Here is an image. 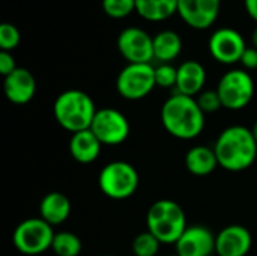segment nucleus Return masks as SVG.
<instances>
[{"label": "nucleus", "mask_w": 257, "mask_h": 256, "mask_svg": "<svg viewBox=\"0 0 257 256\" xmlns=\"http://www.w3.org/2000/svg\"><path fill=\"white\" fill-rule=\"evenodd\" d=\"M206 115L200 110L196 98L173 92L161 107V124L164 130L179 139L193 140L202 134Z\"/></svg>", "instance_id": "nucleus-1"}, {"label": "nucleus", "mask_w": 257, "mask_h": 256, "mask_svg": "<svg viewBox=\"0 0 257 256\" xmlns=\"http://www.w3.org/2000/svg\"><path fill=\"white\" fill-rule=\"evenodd\" d=\"M214 151L220 167L229 172H242L256 161L257 142L250 128L230 125L217 137Z\"/></svg>", "instance_id": "nucleus-2"}, {"label": "nucleus", "mask_w": 257, "mask_h": 256, "mask_svg": "<svg viewBox=\"0 0 257 256\" xmlns=\"http://www.w3.org/2000/svg\"><path fill=\"white\" fill-rule=\"evenodd\" d=\"M96 106L89 94L80 89H68L57 95L53 104L56 122L71 134L89 130L96 115Z\"/></svg>", "instance_id": "nucleus-3"}, {"label": "nucleus", "mask_w": 257, "mask_h": 256, "mask_svg": "<svg viewBox=\"0 0 257 256\" xmlns=\"http://www.w3.org/2000/svg\"><path fill=\"white\" fill-rule=\"evenodd\" d=\"M146 228L161 244H175L188 228L185 211L172 199H158L148 210Z\"/></svg>", "instance_id": "nucleus-4"}, {"label": "nucleus", "mask_w": 257, "mask_h": 256, "mask_svg": "<svg viewBox=\"0 0 257 256\" xmlns=\"http://www.w3.org/2000/svg\"><path fill=\"white\" fill-rule=\"evenodd\" d=\"M139 172L137 169L122 160L110 161L105 164L98 175V186L102 195L113 201H125L134 196L139 189Z\"/></svg>", "instance_id": "nucleus-5"}, {"label": "nucleus", "mask_w": 257, "mask_h": 256, "mask_svg": "<svg viewBox=\"0 0 257 256\" xmlns=\"http://www.w3.org/2000/svg\"><path fill=\"white\" fill-rule=\"evenodd\" d=\"M217 92L223 109L241 110L251 103L256 92V84L248 71L242 68H232L220 77Z\"/></svg>", "instance_id": "nucleus-6"}, {"label": "nucleus", "mask_w": 257, "mask_h": 256, "mask_svg": "<svg viewBox=\"0 0 257 256\" xmlns=\"http://www.w3.org/2000/svg\"><path fill=\"white\" fill-rule=\"evenodd\" d=\"M54 234L53 226L41 217H29L15 228L12 243L20 253L36 256L51 249Z\"/></svg>", "instance_id": "nucleus-7"}, {"label": "nucleus", "mask_w": 257, "mask_h": 256, "mask_svg": "<svg viewBox=\"0 0 257 256\" xmlns=\"http://www.w3.org/2000/svg\"><path fill=\"white\" fill-rule=\"evenodd\" d=\"M155 88V66L152 63H126L116 77V91L128 101L143 100Z\"/></svg>", "instance_id": "nucleus-8"}, {"label": "nucleus", "mask_w": 257, "mask_h": 256, "mask_svg": "<svg viewBox=\"0 0 257 256\" xmlns=\"http://www.w3.org/2000/svg\"><path fill=\"white\" fill-rule=\"evenodd\" d=\"M102 145L116 146L123 143L131 131L126 116L113 107H102L96 110V115L89 128Z\"/></svg>", "instance_id": "nucleus-9"}, {"label": "nucleus", "mask_w": 257, "mask_h": 256, "mask_svg": "<svg viewBox=\"0 0 257 256\" xmlns=\"http://www.w3.org/2000/svg\"><path fill=\"white\" fill-rule=\"evenodd\" d=\"M247 47L242 33L233 27H220L214 30L208 39L211 57L223 65L239 63Z\"/></svg>", "instance_id": "nucleus-10"}, {"label": "nucleus", "mask_w": 257, "mask_h": 256, "mask_svg": "<svg viewBox=\"0 0 257 256\" xmlns=\"http://www.w3.org/2000/svg\"><path fill=\"white\" fill-rule=\"evenodd\" d=\"M116 45L128 63H151L154 60V36L142 27H125L117 35Z\"/></svg>", "instance_id": "nucleus-11"}, {"label": "nucleus", "mask_w": 257, "mask_h": 256, "mask_svg": "<svg viewBox=\"0 0 257 256\" xmlns=\"http://www.w3.org/2000/svg\"><path fill=\"white\" fill-rule=\"evenodd\" d=\"M221 0H178L179 18L194 30H206L215 24Z\"/></svg>", "instance_id": "nucleus-12"}, {"label": "nucleus", "mask_w": 257, "mask_h": 256, "mask_svg": "<svg viewBox=\"0 0 257 256\" xmlns=\"http://www.w3.org/2000/svg\"><path fill=\"white\" fill-rule=\"evenodd\" d=\"M215 237L211 229L202 225L188 226L175 243L176 255L211 256L215 252Z\"/></svg>", "instance_id": "nucleus-13"}, {"label": "nucleus", "mask_w": 257, "mask_h": 256, "mask_svg": "<svg viewBox=\"0 0 257 256\" xmlns=\"http://www.w3.org/2000/svg\"><path fill=\"white\" fill-rule=\"evenodd\" d=\"M251 246V232L242 225H229L215 237V253L218 256H247Z\"/></svg>", "instance_id": "nucleus-14"}, {"label": "nucleus", "mask_w": 257, "mask_h": 256, "mask_svg": "<svg viewBox=\"0 0 257 256\" xmlns=\"http://www.w3.org/2000/svg\"><path fill=\"white\" fill-rule=\"evenodd\" d=\"M3 89L8 101L17 106L30 103L36 94V78L26 68H17L12 74L5 77Z\"/></svg>", "instance_id": "nucleus-15"}, {"label": "nucleus", "mask_w": 257, "mask_h": 256, "mask_svg": "<svg viewBox=\"0 0 257 256\" xmlns=\"http://www.w3.org/2000/svg\"><path fill=\"white\" fill-rule=\"evenodd\" d=\"M206 69L197 60H185L178 66V81L175 92L196 98L202 91H205Z\"/></svg>", "instance_id": "nucleus-16"}, {"label": "nucleus", "mask_w": 257, "mask_h": 256, "mask_svg": "<svg viewBox=\"0 0 257 256\" xmlns=\"http://www.w3.org/2000/svg\"><path fill=\"white\" fill-rule=\"evenodd\" d=\"M71 210L72 205L66 195L62 192H50L41 199L39 217L51 226H57L69 219Z\"/></svg>", "instance_id": "nucleus-17"}, {"label": "nucleus", "mask_w": 257, "mask_h": 256, "mask_svg": "<svg viewBox=\"0 0 257 256\" xmlns=\"http://www.w3.org/2000/svg\"><path fill=\"white\" fill-rule=\"evenodd\" d=\"M102 143L90 130L74 133L69 139V154L80 164L93 163L102 149Z\"/></svg>", "instance_id": "nucleus-18"}, {"label": "nucleus", "mask_w": 257, "mask_h": 256, "mask_svg": "<svg viewBox=\"0 0 257 256\" xmlns=\"http://www.w3.org/2000/svg\"><path fill=\"white\" fill-rule=\"evenodd\" d=\"M185 167L194 177H208L214 174L220 164L214 148L197 145L190 148L185 154Z\"/></svg>", "instance_id": "nucleus-19"}, {"label": "nucleus", "mask_w": 257, "mask_h": 256, "mask_svg": "<svg viewBox=\"0 0 257 256\" xmlns=\"http://www.w3.org/2000/svg\"><path fill=\"white\" fill-rule=\"evenodd\" d=\"M182 38L172 29L160 30L154 36V60L160 63H172L182 51Z\"/></svg>", "instance_id": "nucleus-20"}, {"label": "nucleus", "mask_w": 257, "mask_h": 256, "mask_svg": "<svg viewBox=\"0 0 257 256\" xmlns=\"http://www.w3.org/2000/svg\"><path fill=\"white\" fill-rule=\"evenodd\" d=\"M136 12L149 23H161L178 14V0H136Z\"/></svg>", "instance_id": "nucleus-21"}, {"label": "nucleus", "mask_w": 257, "mask_h": 256, "mask_svg": "<svg viewBox=\"0 0 257 256\" xmlns=\"http://www.w3.org/2000/svg\"><path fill=\"white\" fill-rule=\"evenodd\" d=\"M51 250L56 256H78L83 250V243L74 232L60 231L54 234Z\"/></svg>", "instance_id": "nucleus-22"}, {"label": "nucleus", "mask_w": 257, "mask_h": 256, "mask_svg": "<svg viewBox=\"0 0 257 256\" xmlns=\"http://www.w3.org/2000/svg\"><path fill=\"white\" fill-rule=\"evenodd\" d=\"M160 246H161V241L152 232L146 229L145 232H140L139 235H136V238L133 240L131 249L136 256H157L160 252Z\"/></svg>", "instance_id": "nucleus-23"}, {"label": "nucleus", "mask_w": 257, "mask_h": 256, "mask_svg": "<svg viewBox=\"0 0 257 256\" xmlns=\"http://www.w3.org/2000/svg\"><path fill=\"white\" fill-rule=\"evenodd\" d=\"M104 14L114 20H122L136 12V0H101Z\"/></svg>", "instance_id": "nucleus-24"}, {"label": "nucleus", "mask_w": 257, "mask_h": 256, "mask_svg": "<svg viewBox=\"0 0 257 256\" xmlns=\"http://www.w3.org/2000/svg\"><path fill=\"white\" fill-rule=\"evenodd\" d=\"M155 81L158 88L175 89L178 81V66L172 63H158L155 66Z\"/></svg>", "instance_id": "nucleus-25"}, {"label": "nucleus", "mask_w": 257, "mask_h": 256, "mask_svg": "<svg viewBox=\"0 0 257 256\" xmlns=\"http://www.w3.org/2000/svg\"><path fill=\"white\" fill-rule=\"evenodd\" d=\"M21 41V33L18 27L12 23H2L0 24V50L11 51L18 47Z\"/></svg>", "instance_id": "nucleus-26"}, {"label": "nucleus", "mask_w": 257, "mask_h": 256, "mask_svg": "<svg viewBox=\"0 0 257 256\" xmlns=\"http://www.w3.org/2000/svg\"><path fill=\"white\" fill-rule=\"evenodd\" d=\"M196 101H197L200 110L205 115H211V113H215L220 109H223V104H221V100H220V95H218L217 89H205V91H202L196 97Z\"/></svg>", "instance_id": "nucleus-27"}, {"label": "nucleus", "mask_w": 257, "mask_h": 256, "mask_svg": "<svg viewBox=\"0 0 257 256\" xmlns=\"http://www.w3.org/2000/svg\"><path fill=\"white\" fill-rule=\"evenodd\" d=\"M17 68L18 66H17V62H15V57L12 56V53L11 51H2L0 50V74L3 77H8Z\"/></svg>", "instance_id": "nucleus-28"}, {"label": "nucleus", "mask_w": 257, "mask_h": 256, "mask_svg": "<svg viewBox=\"0 0 257 256\" xmlns=\"http://www.w3.org/2000/svg\"><path fill=\"white\" fill-rule=\"evenodd\" d=\"M239 63L242 65V69H245V71L257 69V48H254L253 45H248L245 48Z\"/></svg>", "instance_id": "nucleus-29"}, {"label": "nucleus", "mask_w": 257, "mask_h": 256, "mask_svg": "<svg viewBox=\"0 0 257 256\" xmlns=\"http://www.w3.org/2000/svg\"><path fill=\"white\" fill-rule=\"evenodd\" d=\"M244 8L247 15L257 24V0H244Z\"/></svg>", "instance_id": "nucleus-30"}, {"label": "nucleus", "mask_w": 257, "mask_h": 256, "mask_svg": "<svg viewBox=\"0 0 257 256\" xmlns=\"http://www.w3.org/2000/svg\"><path fill=\"white\" fill-rule=\"evenodd\" d=\"M251 45L257 48V24L256 27H254V30L251 32Z\"/></svg>", "instance_id": "nucleus-31"}, {"label": "nucleus", "mask_w": 257, "mask_h": 256, "mask_svg": "<svg viewBox=\"0 0 257 256\" xmlns=\"http://www.w3.org/2000/svg\"><path fill=\"white\" fill-rule=\"evenodd\" d=\"M251 131H253V136H254V139H256V142H257V121L254 122V125H253Z\"/></svg>", "instance_id": "nucleus-32"}, {"label": "nucleus", "mask_w": 257, "mask_h": 256, "mask_svg": "<svg viewBox=\"0 0 257 256\" xmlns=\"http://www.w3.org/2000/svg\"><path fill=\"white\" fill-rule=\"evenodd\" d=\"M167 256H179V255H176V253H173V255H167Z\"/></svg>", "instance_id": "nucleus-33"}, {"label": "nucleus", "mask_w": 257, "mask_h": 256, "mask_svg": "<svg viewBox=\"0 0 257 256\" xmlns=\"http://www.w3.org/2000/svg\"><path fill=\"white\" fill-rule=\"evenodd\" d=\"M102 256H116V255H102Z\"/></svg>", "instance_id": "nucleus-34"}]
</instances>
